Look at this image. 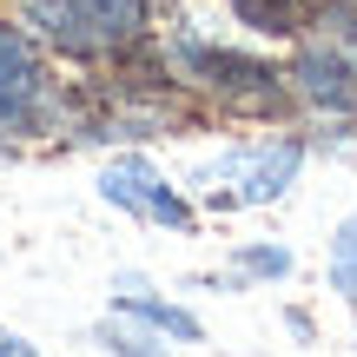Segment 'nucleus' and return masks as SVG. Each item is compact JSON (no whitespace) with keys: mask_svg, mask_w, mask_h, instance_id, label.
Wrapping results in <instances>:
<instances>
[{"mask_svg":"<svg viewBox=\"0 0 357 357\" xmlns=\"http://www.w3.org/2000/svg\"><path fill=\"white\" fill-rule=\"evenodd\" d=\"M146 60H153L199 113L252 119V126H284V119L298 113L284 66L265 60V53H252V47H238V40L199 33V26H159Z\"/></svg>","mask_w":357,"mask_h":357,"instance_id":"obj_1","label":"nucleus"},{"mask_svg":"<svg viewBox=\"0 0 357 357\" xmlns=\"http://www.w3.org/2000/svg\"><path fill=\"white\" fill-rule=\"evenodd\" d=\"M13 13L53 60L86 79L146 60V47L159 40L153 0H13Z\"/></svg>","mask_w":357,"mask_h":357,"instance_id":"obj_2","label":"nucleus"},{"mask_svg":"<svg viewBox=\"0 0 357 357\" xmlns=\"http://www.w3.org/2000/svg\"><path fill=\"white\" fill-rule=\"evenodd\" d=\"M79 132V79L60 73L47 47L26 33L20 13H0V153L47 146Z\"/></svg>","mask_w":357,"mask_h":357,"instance_id":"obj_3","label":"nucleus"},{"mask_svg":"<svg viewBox=\"0 0 357 357\" xmlns=\"http://www.w3.org/2000/svg\"><path fill=\"white\" fill-rule=\"evenodd\" d=\"M305 153H311V139L284 126L252 132V139H225L185 166V192L199 199V212H265L298 185Z\"/></svg>","mask_w":357,"mask_h":357,"instance_id":"obj_4","label":"nucleus"},{"mask_svg":"<svg viewBox=\"0 0 357 357\" xmlns=\"http://www.w3.org/2000/svg\"><path fill=\"white\" fill-rule=\"evenodd\" d=\"M93 192H100V205L126 212L132 225L178 231V238H192V231H199V218H205L199 199L185 192V178H172L153 153H139V146H119V153H106L100 172H93Z\"/></svg>","mask_w":357,"mask_h":357,"instance_id":"obj_5","label":"nucleus"},{"mask_svg":"<svg viewBox=\"0 0 357 357\" xmlns=\"http://www.w3.org/2000/svg\"><path fill=\"white\" fill-rule=\"evenodd\" d=\"M284 79H291V100L318 119H357V47L324 33H298L291 60H284Z\"/></svg>","mask_w":357,"mask_h":357,"instance_id":"obj_6","label":"nucleus"},{"mask_svg":"<svg viewBox=\"0 0 357 357\" xmlns=\"http://www.w3.org/2000/svg\"><path fill=\"white\" fill-rule=\"evenodd\" d=\"M113 311H126V318L153 324V331H159V337H172V344H199V337H205L199 311L178 305V298H166V291H153L139 271H119V278H113Z\"/></svg>","mask_w":357,"mask_h":357,"instance_id":"obj_7","label":"nucleus"},{"mask_svg":"<svg viewBox=\"0 0 357 357\" xmlns=\"http://www.w3.org/2000/svg\"><path fill=\"white\" fill-rule=\"evenodd\" d=\"M298 271V252L291 245H271V238H245L238 252L225 258V271H218L212 284H231V291H238V284H284Z\"/></svg>","mask_w":357,"mask_h":357,"instance_id":"obj_8","label":"nucleus"},{"mask_svg":"<svg viewBox=\"0 0 357 357\" xmlns=\"http://www.w3.org/2000/svg\"><path fill=\"white\" fill-rule=\"evenodd\" d=\"M93 344H100L106 357H172V337H159L153 324L126 318V311L106 305V318L93 324Z\"/></svg>","mask_w":357,"mask_h":357,"instance_id":"obj_9","label":"nucleus"},{"mask_svg":"<svg viewBox=\"0 0 357 357\" xmlns=\"http://www.w3.org/2000/svg\"><path fill=\"white\" fill-rule=\"evenodd\" d=\"M225 7L258 40H298L305 33V0H225Z\"/></svg>","mask_w":357,"mask_h":357,"instance_id":"obj_10","label":"nucleus"},{"mask_svg":"<svg viewBox=\"0 0 357 357\" xmlns=\"http://www.w3.org/2000/svg\"><path fill=\"white\" fill-rule=\"evenodd\" d=\"M331 291L357 311V212L337 225V238H331Z\"/></svg>","mask_w":357,"mask_h":357,"instance_id":"obj_11","label":"nucleus"},{"mask_svg":"<svg viewBox=\"0 0 357 357\" xmlns=\"http://www.w3.org/2000/svg\"><path fill=\"white\" fill-rule=\"evenodd\" d=\"M0 357H47V351H40V344H33L26 331H13V324H0Z\"/></svg>","mask_w":357,"mask_h":357,"instance_id":"obj_12","label":"nucleus"}]
</instances>
